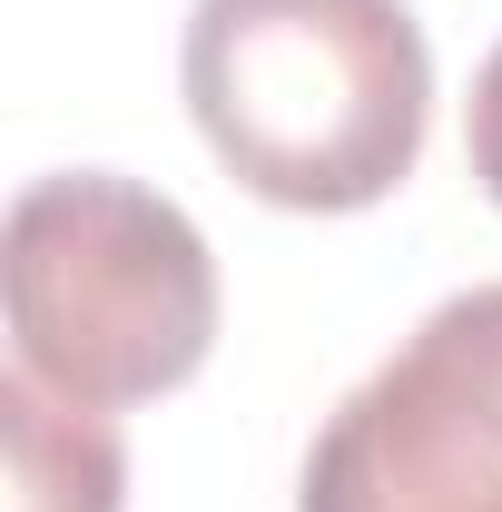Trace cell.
Instances as JSON below:
<instances>
[{"label":"cell","mask_w":502,"mask_h":512,"mask_svg":"<svg viewBox=\"0 0 502 512\" xmlns=\"http://www.w3.org/2000/svg\"><path fill=\"white\" fill-rule=\"evenodd\" d=\"M178 89L247 197L355 217L424 158L434 50L404 0H197Z\"/></svg>","instance_id":"obj_1"},{"label":"cell","mask_w":502,"mask_h":512,"mask_svg":"<svg viewBox=\"0 0 502 512\" xmlns=\"http://www.w3.org/2000/svg\"><path fill=\"white\" fill-rule=\"evenodd\" d=\"M10 345L69 404H158L217 345V256L178 197L119 168H60L10 197Z\"/></svg>","instance_id":"obj_2"},{"label":"cell","mask_w":502,"mask_h":512,"mask_svg":"<svg viewBox=\"0 0 502 512\" xmlns=\"http://www.w3.org/2000/svg\"><path fill=\"white\" fill-rule=\"evenodd\" d=\"M296 512H502V286H463L355 384Z\"/></svg>","instance_id":"obj_3"},{"label":"cell","mask_w":502,"mask_h":512,"mask_svg":"<svg viewBox=\"0 0 502 512\" xmlns=\"http://www.w3.org/2000/svg\"><path fill=\"white\" fill-rule=\"evenodd\" d=\"M0 453H10V512H119L128 453L99 404H69L30 365L0 375Z\"/></svg>","instance_id":"obj_4"},{"label":"cell","mask_w":502,"mask_h":512,"mask_svg":"<svg viewBox=\"0 0 502 512\" xmlns=\"http://www.w3.org/2000/svg\"><path fill=\"white\" fill-rule=\"evenodd\" d=\"M463 148H473V178H483V197L502 207V40H493V60L473 69V119H463Z\"/></svg>","instance_id":"obj_5"}]
</instances>
